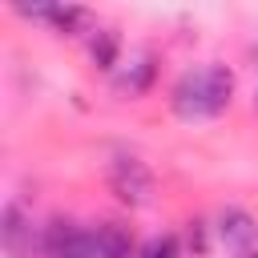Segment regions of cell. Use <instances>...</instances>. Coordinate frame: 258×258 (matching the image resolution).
<instances>
[{"instance_id":"277c9868","label":"cell","mask_w":258,"mask_h":258,"mask_svg":"<svg viewBox=\"0 0 258 258\" xmlns=\"http://www.w3.org/2000/svg\"><path fill=\"white\" fill-rule=\"evenodd\" d=\"M218 238L226 242V250H234V254L246 258L254 250V242H258V226H254V218L242 206H226L218 214Z\"/></svg>"},{"instance_id":"5b68a950","label":"cell","mask_w":258,"mask_h":258,"mask_svg":"<svg viewBox=\"0 0 258 258\" xmlns=\"http://www.w3.org/2000/svg\"><path fill=\"white\" fill-rule=\"evenodd\" d=\"M89 234H93V254L97 258H137L129 226H121V222H97Z\"/></svg>"},{"instance_id":"ba28073f","label":"cell","mask_w":258,"mask_h":258,"mask_svg":"<svg viewBox=\"0 0 258 258\" xmlns=\"http://www.w3.org/2000/svg\"><path fill=\"white\" fill-rule=\"evenodd\" d=\"M117 52H121V36L113 32V28H93V36H89V56H93V64L97 69H117Z\"/></svg>"},{"instance_id":"52a82bcc","label":"cell","mask_w":258,"mask_h":258,"mask_svg":"<svg viewBox=\"0 0 258 258\" xmlns=\"http://www.w3.org/2000/svg\"><path fill=\"white\" fill-rule=\"evenodd\" d=\"M20 12H28V16H40V20H48L52 28H60V32H69V36L93 24V16H89L85 8H20Z\"/></svg>"},{"instance_id":"3957f363","label":"cell","mask_w":258,"mask_h":258,"mask_svg":"<svg viewBox=\"0 0 258 258\" xmlns=\"http://www.w3.org/2000/svg\"><path fill=\"white\" fill-rule=\"evenodd\" d=\"M40 250L48 258H97L93 254V234L73 226L69 218H52L44 226V238H40Z\"/></svg>"},{"instance_id":"7a4b0ae2","label":"cell","mask_w":258,"mask_h":258,"mask_svg":"<svg viewBox=\"0 0 258 258\" xmlns=\"http://www.w3.org/2000/svg\"><path fill=\"white\" fill-rule=\"evenodd\" d=\"M109 189L125 206H149V198H153V173L137 157H113V165H109Z\"/></svg>"},{"instance_id":"30bf717a","label":"cell","mask_w":258,"mask_h":258,"mask_svg":"<svg viewBox=\"0 0 258 258\" xmlns=\"http://www.w3.org/2000/svg\"><path fill=\"white\" fill-rule=\"evenodd\" d=\"M137 258H177V238H173V234L149 238V242L137 250Z\"/></svg>"},{"instance_id":"8992f818","label":"cell","mask_w":258,"mask_h":258,"mask_svg":"<svg viewBox=\"0 0 258 258\" xmlns=\"http://www.w3.org/2000/svg\"><path fill=\"white\" fill-rule=\"evenodd\" d=\"M0 238H4V250L12 258H24L32 250V222L24 218V210L12 202L4 206V218H0Z\"/></svg>"},{"instance_id":"6da1fadb","label":"cell","mask_w":258,"mask_h":258,"mask_svg":"<svg viewBox=\"0 0 258 258\" xmlns=\"http://www.w3.org/2000/svg\"><path fill=\"white\" fill-rule=\"evenodd\" d=\"M234 97V73L226 64H206V69H189L173 93H169V105L177 117L185 121H198V117H218Z\"/></svg>"},{"instance_id":"9c48e42d","label":"cell","mask_w":258,"mask_h":258,"mask_svg":"<svg viewBox=\"0 0 258 258\" xmlns=\"http://www.w3.org/2000/svg\"><path fill=\"white\" fill-rule=\"evenodd\" d=\"M153 56H137L133 64H125V73L113 81L117 85V93H129V97H137V93H145L149 85H153Z\"/></svg>"},{"instance_id":"8fae6325","label":"cell","mask_w":258,"mask_h":258,"mask_svg":"<svg viewBox=\"0 0 258 258\" xmlns=\"http://www.w3.org/2000/svg\"><path fill=\"white\" fill-rule=\"evenodd\" d=\"M185 238H189V250H194V254L202 258V254H206V222H189Z\"/></svg>"},{"instance_id":"7c38bea8","label":"cell","mask_w":258,"mask_h":258,"mask_svg":"<svg viewBox=\"0 0 258 258\" xmlns=\"http://www.w3.org/2000/svg\"><path fill=\"white\" fill-rule=\"evenodd\" d=\"M246 258H258V250H250V254H246Z\"/></svg>"}]
</instances>
